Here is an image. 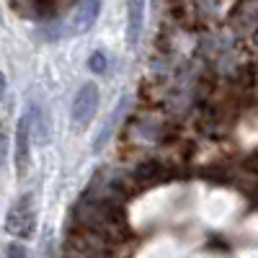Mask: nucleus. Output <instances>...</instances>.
<instances>
[{
	"mask_svg": "<svg viewBox=\"0 0 258 258\" xmlns=\"http://www.w3.org/2000/svg\"><path fill=\"white\" fill-rule=\"evenodd\" d=\"M6 153H8V132H6V126L0 124V165L6 160Z\"/></svg>",
	"mask_w": 258,
	"mask_h": 258,
	"instance_id": "8",
	"label": "nucleus"
},
{
	"mask_svg": "<svg viewBox=\"0 0 258 258\" xmlns=\"http://www.w3.org/2000/svg\"><path fill=\"white\" fill-rule=\"evenodd\" d=\"M36 227V209H34V197L31 194H21V197L11 204L8 217H6V230L16 240H29L34 238Z\"/></svg>",
	"mask_w": 258,
	"mask_h": 258,
	"instance_id": "1",
	"label": "nucleus"
},
{
	"mask_svg": "<svg viewBox=\"0 0 258 258\" xmlns=\"http://www.w3.org/2000/svg\"><path fill=\"white\" fill-rule=\"evenodd\" d=\"M6 88H8V83H6V75L0 73V101H3V96H6Z\"/></svg>",
	"mask_w": 258,
	"mask_h": 258,
	"instance_id": "9",
	"label": "nucleus"
},
{
	"mask_svg": "<svg viewBox=\"0 0 258 258\" xmlns=\"http://www.w3.org/2000/svg\"><path fill=\"white\" fill-rule=\"evenodd\" d=\"M6 258H29V250H26L24 243L13 240V243H8V248H6Z\"/></svg>",
	"mask_w": 258,
	"mask_h": 258,
	"instance_id": "7",
	"label": "nucleus"
},
{
	"mask_svg": "<svg viewBox=\"0 0 258 258\" xmlns=\"http://www.w3.org/2000/svg\"><path fill=\"white\" fill-rule=\"evenodd\" d=\"M145 11L147 0H126V41L129 47H137L145 26Z\"/></svg>",
	"mask_w": 258,
	"mask_h": 258,
	"instance_id": "5",
	"label": "nucleus"
},
{
	"mask_svg": "<svg viewBox=\"0 0 258 258\" xmlns=\"http://www.w3.org/2000/svg\"><path fill=\"white\" fill-rule=\"evenodd\" d=\"M101 0H83L75 8L73 18H70V34H85L96 26V21L101 16Z\"/></svg>",
	"mask_w": 258,
	"mask_h": 258,
	"instance_id": "4",
	"label": "nucleus"
},
{
	"mask_svg": "<svg viewBox=\"0 0 258 258\" xmlns=\"http://www.w3.org/2000/svg\"><path fill=\"white\" fill-rule=\"evenodd\" d=\"M13 165H16V176L24 178L29 173L31 165V114L29 109L18 116L16 121V153H13Z\"/></svg>",
	"mask_w": 258,
	"mask_h": 258,
	"instance_id": "3",
	"label": "nucleus"
},
{
	"mask_svg": "<svg viewBox=\"0 0 258 258\" xmlns=\"http://www.w3.org/2000/svg\"><path fill=\"white\" fill-rule=\"evenodd\" d=\"M98 101H101V93H98L96 83H85L78 88V93L73 98V109H70V119L78 129H85L91 124V119L98 111Z\"/></svg>",
	"mask_w": 258,
	"mask_h": 258,
	"instance_id": "2",
	"label": "nucleus"
},
{
	"mask_svg": "<svg viewBox=\"0 0 258 258\" xmlns=\"http://www.w3.org/2000/svg\"><path fill=\"white\" fill-rule=\"evenodd\" d=\"M88 70L96 73V75H103L106 70H109V59H106V54H103L101 49L91 54V59H88Z\"/></svg>",
	"mask_w": 258,
	"mask_h": 258,
	"instance_id": "6",
	"label": "nucleus"
}]
</instances>
